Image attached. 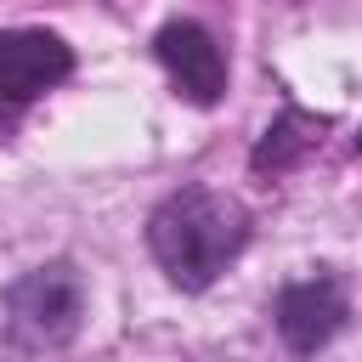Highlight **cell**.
<instances>
[{
    "mask_svg": "<svg viewBox=\"0 0 362 362\" xmlns=\"http://www.w3.org/2000/svg\"><path fill=\"white\" fill-rule=\"evenodd\" d=\"M153 51H158L164 74L175 79V90L187 102H204L209 107L226 90V57H221V45L209 40L204 23H164L158 40H153Z\"/></svg>",
    "mask_w": 362,
    "mask_h": 362,
    "instance_id": "5b68a950",
    "label": "cell"
},
{
    "mask_svg": "<svg viewBox=\"0 0 362 362\" xmlns=\"http://www.w3.org/2000/svg\"><path fill=\"white\" fill-rule=\"evenodd\" d=\"M79 317H85V283L68 260H51L28 277L11 283L6 294V322L23 345H68L79 334Z\"/></svg>",
    "mask_w": 362,
    "mask_h": 362,
    "instance_id": "7a4b0ae2",
    "label": "cell"
},
{
    "mask_svg": "<svg viewBox=\"0 0 362 362\" xmlns=\"http://www.w3.org/2000/svg\"><path fill=\"white\" fill-rule=\"evenodd\" d=\"M317 130H322V119H311V113H283L266 136H260V147H255V170H288L311 141H317Z\"/></svg>",
    "mask_w": 362,
    "mask_h": 362,
    "instance_id": "8992f818",
    "label": "cell"
},
{
    "mask_svg": "<svg viewBox=\"0 0 362 362\" xmlns=\"http://www.w3.org/2000/svg\"><path fill=\"white\" fill-rule=\"evenodd\" d=\"M249 243V209L215 187H181L147 215V249L175 288H209Z\"/></svg>",
    "mask_w": 362,
    "mask_h": 362,
    "instance_id": "6da1fadb",
    "label": "cell"
},
{
    "mask_svg": "<svg viewBox=\"0 0 362 362\" xmlns=\"http://www.w3.org/2000/svg\"><path fill=\"white\" fill-rule=\"evenodd\" d=\"M277 334H283V345L294 351V356H317L339 328H345V288L328 277V272H317V277H300V283H288L283 294H277Z\"/></svg>",
    "mask_w": 362,
    "mask_h": 362,
    "instance_id": "277c9868",
    "label": "cell"
},
{
    "mask_svg": "<svg viewBox=\"0 0 362 362\" xmlns=\"http://www.w3.org/2000/svg\"><path fill=\"white\" fill-rule=\"evenodd\" d=\"M68 68H74V51L57 34H45V28H11V34H0V130L11 124L17 107H28L51 85H62Z\"/></svg>",
    "mask_w": 362,
    "mask_h": 362,
    "instance_id": "3957f363",
    "label": "cell"
},
{
    "mask_svg": "<svg viewBox=\"0 0 362 362\" xmlns=\"http://www.w3.org/2000/svg\"><path fill=\"white\" fill-rule=\"evenodd\" d=\"M356 147H362V136H356Z\"/></svg>",
    "mask_w": 362,
    "mask_h": 362,
    "instance_id": "52a82bcc",
    "label": "cell"
}]
</instances>
